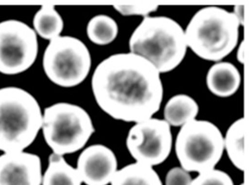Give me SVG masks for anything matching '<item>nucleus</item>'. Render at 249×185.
I'll list each match as a JSON object with an SVG mask.
<instances>
[{"label":"nucleus","mask_w":249,"mask_h":185,"mask_svg":"<svg viewBox=\"0 0 249 185\" xmlns=\"http://www.w3.org/2000/svg\"><path fill=\"white\" fill-rule=\"evenodd\" d=\"M131 53L151 62L160 74L176 69L187 53L182 27L169 17H146L131 34Z\"/></svg>","instance_id":"2"},{"label":"nucleus","mask_w":249,"mask_h":185,"mask_svg":"<svg viewBox=\"0 0 249 185\" xmlns=\"http://www.w3.org/2000/svg\"><path fill=\"white\" fill-rule=\"evenodd\" d=\"M37 55L38 40L33 28L19 20L0 22V73H23L33 66Z\"/></svg>","instance_id":"8"},{"label":"nucleus","mask_w":249,"mask_h":185,"mask_svg":"<svg viewBox=\"0 0 249 185\" xmlns=\"http://www.w3.org/2000/svg\"><path fill=\"white\" fill-rule=\"evenodd\" d=\"M192 180L190 172L181 167H174L167 172L165 185H191Z\"/></svg>","instance_id":"21"},{"label":"nucleus","mask_w":249,"mask_h":185,"mask_svg":"<svg viewBox=\"0 0 249 185\" xmlns=\"http://www.w3.org/2000/svg\"><path fill=\"white\" fill-rule=\"evenodd\" d=\"M92 67V57L86 44L76 37L60 36L49 42L43 56V68L52 83L61 87L82 84Z\"/></svg>","instance_id":"7"},{"label":"nucleus","mask_w":249,"mask_h":185,"mask_svg":"<svg viewBox=\"0 0 249 185\" xmlns=\"http://www.w3.org/2000/svg\"><path fill=\"white\" fill-rule=\"evenodd\" d=\"M76 168L70 166L63 155L52 152L42 177L41 185H82Z\"/></svg>","instance_id":"15"},{"label":"nucleus","mask_w":249,"mask_h":185,"mask_svg":"<svg viewBox=\"0 0 249 185\" xmlns=\"http://www.w3.org/2000/svg\"><path fill=\"white\" fill-rule=\"evenodd\" d=\"M247 45H246V41L243 40L240 43V45L238 46L237 49V55H236V58L238 60V62H240L241 64H244L246 62V53H247Z\"/></svg>","instance_id":"23"},{"label":"nucleus","mask_w":249,"mask_h":185,"mask_svg":"<svg viewBox=\"0 0 249 185\" xmlns=\"http://www.w3.org/2000/svg\"><path fill=\"white\" fill-rule=\"evenodd\" d=\"M171 126L164 119L149 118L134 124L128 132L126 146L136 163L145 166H159L171 154Z\"/></svg>","instance_id":"9"},{"label":"nucleus","mask_w":249,"mask_h":185,"mask_svg":"<svg viewBox=\"0 0 249 185\" xmlns=\"http://www.w3.org/2000/svg\"><path fill=\"white\" fill-rule=\"evenodd\" d=\"M191 185H235L232 178L224 171L211 169L199 172L196 178L192 180Z\"/></svg>","instance_id":"19"},{"label":"nucleus","mask_w":249,"mask_h":185,"mask_svg":"<svg viewBox=\"0 0 249 185\" xmlns=\"http://www.w3.org/2000/svg\"><path fill=\"white\" fill-rule=\"evenodd\" d=\"M76 171L83 184L108 185L118 171V160L111 148L92 145L81 152Z\"/></svg>","instance_id":"10"},{"label":"nucleus","mask_w":249,"mask_h":185,"mask_svg":"<svg viewBox=\"0 0 249 185\" xmlns=\"http://www.w3.org/2000/svg\"><path fill=\"white\" fill-rule=\"evenodd\" d=\"M41 129L53 152L63 156L83 149L95 131L86 110L63 102L46 107Z\"/></svg>","instance_id":"5"},{"label":"nucleus","mask_w":249,"mask_h":185,"mask_svg":"<svg viewBox=\"0 0 249 185\" xmlns=\"http://www.w3.org/2000/svg\"><path fill=\"white\" fill-rule=\"evenodd\" d=\"M206 83L210 92L226 98L236 93L239 89L241 74L230 62H217L209 69Z\"/></svg>","instance_id":"12"},{"label":"nucleus","mask_w":249,"mask_h":185,"mask_svg":"<svg viewBox=\"0 0 249 185\" xmlns=\"http://www.w3.org/2000/svg\"><path fill=\"white\" fill-rule=\"evenodd\" d=\"M34 30L44 39L51 41L59 37L64 30V20L54 6L40 7L33 19Z\"/></svg>","instance_id":"17"},{"label":"nucleus","mask_w":249,"mask_h":185,"mask_svg":"<svg viewBox=\"0 0 249 185\" xmlns=\"http://www.w3.org/2000/svg\"><path fill=\"white\" fill-rule=\"evenodd\" d=\"M113 8L118 13L129 17V16H141L149 17L151 13L157 11L159 7L155 5H118L114 6Z\"/></svg>","instance_id":"20"},{"label":"nucleus","mask_w":249,"mask_h":185,"mask_svg":"<svg viewBox=\"0 0 249 185\" xmlns=\"http://www.w3.org/2000/svg\"><path fill=\"white\" fill-rule=\"evenodd\" d=\"M199 107L196 100L188 94H176L164 107V120L171 126H183L196 119Z\"/></svg>","instance_id":"14"},{"label":"nucleus","mask_w":249,"mask_h":185,"mask_svg":"<svg viewBox=\"0 0 249 185\" xmlns=\"http://www.w3.org/2000/svg\"><path fill=\"white\" fill-rule=\"evenodd\" d=\"M239 27L232 12L222 7H203L184 30L187 46L202 59L221 62L237 46Z\"/></svg>","instance_id":"4"},{"label":"nucleus","mask_w":249,"mask_h":185,"mask_svg":"<svg viewBox=\"0 0 249 185\" xmlns=\"http://www.w3.org/2000/svg\"><path fill=\"white\" fill-rule=\"evenodd\" d=\"M245 8L246 7L244 5H238L234 7V10L232 11V14L235 16L236 20L238 21L240 27L245 26Z\"/></svg>","instance_id":"22"},{"label":"nucleus","mask_w":249,"mask_h":185,"mask_svg":"<svg viewBox=\"0 0 249 185\" xmlns=\"http://www.w3.org/2000/svg\"><path fill=\"white\" fill-rule=\"evenodd\" d=\"M180 167L187 172L214 169L222 158L224 136L220 129L207 120H193L180 127L175 142Z\"/></svg>","instance_id":"6"},{"label":"nucleus","mask_w":249,"mask_h":185,"mask_svg":"<svg viewBox=\"0 0 249 185\" xmlns=\"http://www.w3.org/2000/svg\"><path fill=\"white\" fill-rule=\"evenodd\" d=\"M92 90L106 114L126 123L153 117L163 100L160 74L151 62L131 52L103 60L92 74Z\"/></svg>","instance_id":"1"},{"label":"nucleus","mask_w":249,"mask_h":185,"mask_svg":"<svg viewBox=\"0 0 249 185\" xmlns=\"http://www.w3.org/2000/svg\"><path fill=\"white\" fill-rule=\"evenodd\" d=\"M111 185H162V182L153 167L134 163L118 170Z\"/></svg>","instance_id":"16"},{"label":"nucleus","mask_w":249,"mask_h":185,"mask_svg":"<svg viewBox=\"0 0 249 185\" xmlns=\"http://www.w3.org/2000/svg\"><path fill=\"white\" fill-rule=\"evenodd\" d=\"M247 132V121L242 117L236 120L229 127L224 137V150L227 151L232 165L242 172L246 170L248 163L246 155Z\"/></svg>","instance_id":"13"},{"label":"nucleus","mask_w":249,"mask_h":185,"mask_svg":"<svg viewBox=\"0 0 249 185\" xmlns=\"http://www.w3.org/2000/svg\"><path fill=\"white\" fill-rule=\"evenodd\" d=\"M43 112L37 100L26 90L0 88V151L22 152L42 128Z\"/></svg>","instance_id":"3"},{"label":"nucleus","mask_w":249,"mask_h":185,"mask_svg":"<svg viewBox=\"0 0 249 185\" xmlns=\"http://www.w3.org/2000/svg\"><path fill=\"white\" fill-rule=\"evenodd\" d=\"M119 33L118 24L107 15H97L87 24L86 34L89 40L98 46H106L116 39Z\"/></svg>","instance_id":"18"},{"label":"nucleus","mask_w":249,"mask_h":185,"mask_svg":"<svg viewBox=\"0 0 249 185\" xmlns=\"http://www.w3.org/2000/svg\"><path fill=\"white\" fill-rule=\"evenodd\" d=\"M245 185V184H242V185Z\"/></svg>","instance_id":"24"},{"label":"nucleus","mask_w":249,"mask_h":185,"mask_svg":"<svg viewBox=\"0 0 249 185\" xmlns=\"http://www.w3.org/2000/svg\"><path fill=\"white\" fill-rule=\"evenodd\" d=\"M42 177L37 154L22 151L0 155V185H41Z\"/></svg>","instance_id":"11"}]
</instances>
